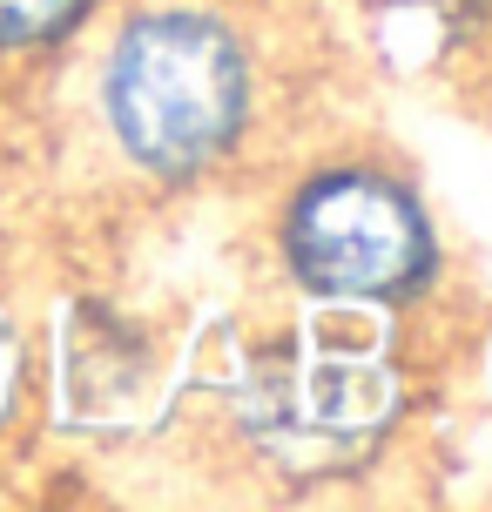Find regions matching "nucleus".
Here are the masks:
<instances>
[{
    "mask_svg": "<svg viewBox=\"0 0 492 512\" xmlns=\"http://www.w3.org/2000/svg\"><path fill=\"white\" fill-rule=\"evenodd\" d=\"M250 115V61L236 34L209 14H142L108 61V122L115 142L156 169L196 176L230 155Z\"/></svg>",
    "mask_w": 492,
    "mask_h": 512,
    "instance_id": "f257e3e1",
    "label": "nucleus"
},
{
    "mask_svg": "<svg viewBox=\"0 0 492 512\" xmlns=\"http://www.w3.org/2000/svg\"><path fill=\"white\" fill-rule=\"evenodd\" d=\"M95 14V0H0V54H34L75 34Z\"/></svg>",
    "mask_w": 492,
    "mask_h": 512,
    "instance_id": "7ed1b4c3",
    "label": "nucleus"
},
{
    "mask_svg": "<svg viewBox=\"0 0 492 512\" xmlns=\"http://www.w3.org/2000/svg\"><path fill=\"white\" fill-rule=\"evenodd\" d=\"M290 270L324 297H405L432 277V230L398 182L371 169L317 176L284 223Z\"/></svg>",
    "mask_w": 492,
    "mask_h": 512,
    "instance_id": "f03ea898",
    "label": "nucleus"
}]
</instances>
